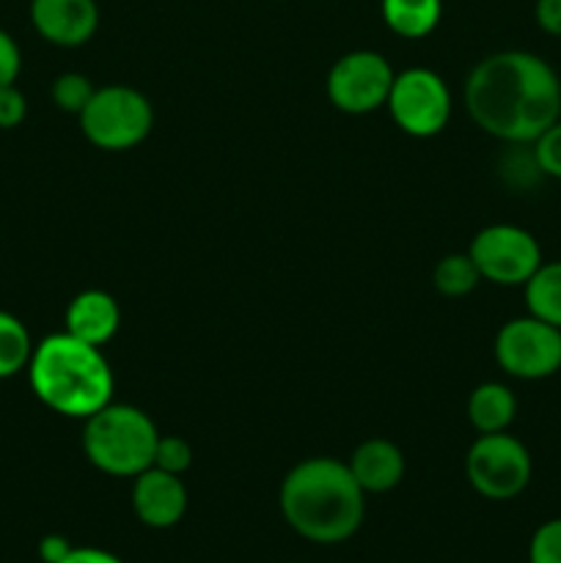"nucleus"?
I'll list each match as a JSON object with an SVG mask.
<instances>
[{"label":"nucleus","mask_w":561,"mask_h":563,"mask_svg":"<svg viewBox=\"0 0 561 563\" xmlns=\"http://www.w3.org/2000/svg\"><path fill=\"white\" fill-rule=\"evenodd\" d=\"M465 110L479 130L506 146L534 143L561 119V80L542 55L501 49L468 75Z\"/></svg>","instance_id":"obj_1"},{"label":"nucleus","mask_w":561,"mask_h":563,"mask_svg":"<svg viewBox=\"0 0 561 563\" xmlns=\"http://www.w3.org/2000/svg\"><path fill=\"white\" fill-rule=\"evenodd\" d=\"M280 515L297 537L314 544H341L366 517V493L350 465L333 456H311L286 473L278 493Z\"/></svg>","instance_id":"obj_2"},{"label":"nucleus","mask_w":561,"mask_h":563,"mask_svg":"<svg viewBox=\"0 0 561 563\" xmlns=\"http://www.w3.org/2000/svg\"><path fill=\"white\" fill-rule=\"evenodd\" d=\"M28 379L44 407L66 418L86 421L113 401V372L102 346L86 344L69 333H55L33 346Z\"/></svg>","instance_id":"obj_3"},{"label":"nucleus","mask_w":561,"mask_h":563,"mask_svg":"<svg viewBox=\"0 0 561 563\" xmlns=\"http://www.w3.org/2000/svg\"><path fill=\"white\" fill-rule=\"evenodd\" d=\"M160 432L152 418L132 405H105L86 418L82 451L97 471L116 478H135L154 465Z\"/></svg>","instance_id":"obj_4"},{"label":"nucleus","mask_w":561,"mask_h":563,"mask_svg":"<svg viewBox=\"0 0 561 563\" xmlns=\"http://www.w3.org/2000/svg\"><path fill=\"white\" fill-rule=\"evenodd\" d=\"M154 126L152 102L138 88H97L91 102L80 113V130L97 148L127 152L148 137Z\"/></svg>","instance_id":"obj_5"},{"label":"nucleus","mask_w":561,"mask_h":563,"mask_svg":"<svg viewBox=\"0 0 561 563\" xmlns=\"http://www.w3.org/2000/svg\"><path fill=\"white\" fill-rule=\"evenodd\" d=\"M465 476L473 493L487 500H512L526 493L534 476L531 451L509 432L479 434L465 456Z\"/></svg>","instance_id":"obj_6"},{"label":"nucleus","mask_w":561,"mask_h":563,"mask_svg":"<svg viewBox=\"0 0 561 563\" xmlns=\"http://www.w3.org/2000/svg\"><path fill=\"white\" fill-rule=\"evenodd\" d=\"M495 363L504 374L526 383L548 379L561 372V330L542 319L517 317L509 319L495 335Z\"/></svg>","instance_id":"obj_7"},{"label":"nucleus","mask_w":561,"mask_h":563,"mask_svg":"<svg viewBox=\"0 0 561 563\" xmlns=\"http://www.w3.org/2000/svg\"><path fill=\"white\" fill-rule=\"evenodd\" d=\"M468 256L476 264L482 280L495 286H526V280L544 262L537 236L512 223L484 225L473 236Z\"/></svg>","instance_id":"obj_8"},{"label":"nucleus","mask_w":561,"mask_h":563,"mask_svg":"<svg viewBox=\"0 0 561 563\" xmlns=\"http://www.w3.org/2000/svg\"><path fill=\"white\" fill-rule=\"evenodd\" d=\"M385 104L396 126L410 137L438 135L451 119L449 86L438 71L424 69V66L399 71Z\"/></svg>","instance_id":"obj_9"},{"label":"nucleus","mask_w":561,"mask_h":563,"mask_svg":"<svg viewBox=\"0 0 561 563\" xmlns=\"http://www.w3.org/2000/svg\"><path fill=\"white\" fill-rule=\"evenodd\" d=\"M394 77L396 71L391 69L385 55L374 49H352L330 66L324 88L341 113L363 115L388 102Z\"/></svg>","instance_id":"obj_10"},{"label":"nucleus","mask_w":561,"mask_h":563,"mask_svg":"<svg viewBox=\"0 0 561 563\" xmlns=\"http://www.w3.org/2000/svg\"><path fill=\"white\" fill-rule=\"evenodd\" d=\"M31 25L55 47H82L99 27L97 0H31Z\"/></svg>","instance_id":"obj_11"},{"label":"nucleus","mask_w":561,"mask_h":563,"mask_svg":"<svg viewBox=\"0 0 561 563\" xmlns=\"http://www.w3.org/2000/svg\"><path fill=\"white\" fill-rule=\"evenodd\" d=\"M132 509L146 528H174L187 511V487L182 476L165 473L160 467H146L132 484Z\"/></svg>","instance_id":"obj_12"},{"label":"nucleus","mask_w":561,"mask_h":563,"mask_svg":"<svg viewBox=\"0 0 561 563\" xmlns=\"http://www.w3.org/2000/svg\"><path fill=\"white\" fill-rule=\"evenodd\" d=\"M346 465H350L358 487L366 495L391 493V489L399 487L407 471L405 454H402L399 445L383 438L366 440V443L358 445Z\"/></svg>","instance_id":"obj_13"},{"label":"nucleus","mask_w":561,"mask_h":563,"mask_svg":"<svg viewBox=\"0 0 561 563\" xmlns=\"http://www.w3.org/2000/svg\"><path fill=\"white\" fill-rule=\"evenodd\" d=\"M121 324V308L113 295L102 289L80 291L66 308V333L86 344L105 346Z\"/></svg>","instance_id":"obj_14"},{"label":"nucleus","mask_w":561,"mask_h":563,"mask_svg":"<svg viewBox=\"0 0 561 563\" xmlns=\"http://www.w3.org/2000/svg\"><path fill=\"white\" fill-rule=\"evenodd\" d=\"M517 416V396L504 383H482L468 396V421L479 434L506 432Z\"/></svg>","instance_id":"obj_15"},{"label":"nucleus","mask_w":561,"mask_h":563,"mask_svg":"<svg viewBox=\"0 0 561 563\" xmlns=\"http://www.w3.org/2000/svg\"><path fill=\"white\" fill-rule=\"evenodd\" d=\"M383 22L402 38H424L438 27L443 0H380Z\"/></svg>","instance_id":"obj_16"},{"label":"nucleus","mask_w":561,"mask_h":563,"mask_svg":"<svg viewBox=\"0 0 561 563\" xmlns=\"http://www.w3.org/2000/svg\"><path fill=\"white\" fill-rule=\"evenodd\" d=\"M526 308L531 317L561 330V262H542L522 286Z\"/></svg>","instance_id":"obj_17"},{"label":"nucleus","mask_w":561,"mask_h":563,"mask_svg":"<svg viewBox=\"0 0 561 563\" xmlns=\"http://www.w3.org/2000/svg\"><path fill=\"white\" fill-rule=\"evenodd\" d=\"M33 355V341L25 324L9 311H0V379L25 372Z\"/></svg>","instance_id":"obj_18"},{"label":"nucleus","mask_w":561,"mask_h":563,"mask_svg":"<svg viewBox=\"0 0 561 563\" xmlns=\"http://www.w3.org/2000/svg\"><path fill=\"white\" fill-rule=\"evenodd\" d=\"M479 280H482V275H479L476 264L468 253H449L432 269V284L443 297L471 295Z\"/></svg>","instance_id":"obj_19"},{"label":"nucleus","mask_w":561,"mask_h":563,"mask_svg":"<svg viewBox=\"0 0 561 563\" xmlns=\"http://www.w3.org/2000/svg\"><path fill=\"white\" fill-rule=\"evenodd\" d=\"M94 91H97V88L91 86V80H88L86 75H80V71H64V75H58L53 80L50 97H53V104L58 110L80 115L82 108L91 102Z\"/></svg>","instance_id":"obj_20"},{"label":"nucleus","mask_w":561,"mask_h":563,"mask_svg":"<svg viewBox=\"0 0 561 563\" xmlns=\"http://www.w3.org/2000/svg\"><path fill=\"white\" fill-rule=\"evenodd\" d=\"M531 152L542 176L561 181V119L531 143Z\"/></svg>","instance_id":"obj_21"},{"label":"nucleus","mask_w":561,"mask_h":563,"mask_svg":"<svg viewBox=\"0 0 561 563\" xmlns=\"http://www.w3.org/2000/svg\"><path fill=\"white\" fill-rule=\"evenodd\" d=\"M193 465V445L187 443L185 438H163L160 434L157 449H154V467L165 473H174V476H182V473L190 471Z\"/></svg>","instance_id":"obj_22"},{"label":"nucleus","mask_w":561,"mask_h":563,"mask_svg":"<svg viewBox=\"0 0 561 563\" xmlns=\"http://www.w3.org/2000/svg\"><path fill=\"white\" fill-rule=\"evenodd\" d=\"M528 563H561V517L542 522L528 542Z\"/></svg>","instance_id":"obj_23"},{"label":"nucleus","mask_w":561,"mask_h":563,"mask_svg":"<svg viewBox=\"0 0 561 563\" xmlns=\"http://www.w3.org/2000/svg\"><path fill=\"white\" fill-rule=\"evenodd\" d=\"M28 115V99L16 86L0 88V130H16Z\"/></svg>","instance_id":"obj_24"},{"label":"nucleus","mask_w":561,"mask_h":563,"mask_svg":"<svg viewBox=\"0 0 561 563\" xmlns=\"http://www.w3.org/2000/svg\"><path fill=\"white\" fill-rule=\"evenodd\" d=\"M22 69V53L20 44L14 42L9 31L0 27V88L3 86H14L16 77H20Z\"/></svg>","instance_id":"obj_25"},{"label":"nucleus","mask_w":561,"mask_h":563,"mask_svg":"<svg viewBox=\"0 0 561 563\" xmlns=\"http://www.w3.org/2000/svg\"><path fill=\"white\" fill-rule=\"evenodd\" d=\"M534 20H537L539 31L561 38V0H537L534 3Z\"/></svg>","instance_id":"obj_26"},{"label":"nucleus","mask_w":561,"mask_h":563,"mask_svg":"<svg viewBox=\"0 0 561 563\" xmlns=\"http://www.w3.org/2000/svg\"><path fill=\"white\" fill-rule=\"evenodd\" d=\"M72 553V542L61 533H47V537L38 542V559L42 563H61L66 555Z\"/></svg>","instance_id":"obj_27"},{"label":"nucleus","mask_w":561,"mask_h":563,"mask_svg":"<svg viewBox=\"0 0 561 563\" xmlns=\"http://www.w3.org/2000/svg\"><path fill=\"white\" fill-rule=\"evenodd\" d=\"M61 563H124L119 555L108 553V550L99 548H72V553L66 555Z\"/></svg>","instance_id":"obj_28"}]
</instances>
